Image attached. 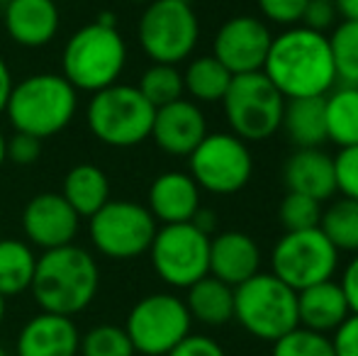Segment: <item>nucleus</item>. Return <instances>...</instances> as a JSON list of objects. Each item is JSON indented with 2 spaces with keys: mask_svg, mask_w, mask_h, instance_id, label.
<instances>
[{
  "mask_svg": "<svg viewBox=\"0 0 358 356\" xmlns=\"http://www.w3.org/2000/svg\"><path fill=\"white\" fill-rule=\"evenodd\" d=\"M231 78L234 76L210 54L188 64V69L183 71V88L198 103H222Z\"/></svg>",
  "mask_w": 358,
  "mask_h": 356,
  "instance_id": "28",
  "label": "nucleus"
},
{
  "mask_svg": "<svg viewBox=\"0 0 358 356\" xmlns=\"http://www.w3.org/2000/svg\"><path fill=\"white\" fill-rule=\"evenodd\" d=\"M336 78L346 86H358V22L341 20L329 34Z\"/></svg>",
  "mask_w": 358,
  "mask_h": 356,
  "instance_id": "31",
  "label": "nucleus"
},
{
  "mask_svg": "<svg viewBox=\"0 0 358 356\" xmlns=\"http://www.w3.org/2000/svg\"><path fill=\"white\" fill-rule=\"evenodd\" d=\"M3 3H5V0H3Z\"/></svg>",
  "mask_w": 358,
  "mask_h": 356,
  "instance_id": "49",
  "label": "nucleus"
},
{
  "mask_svg": "<svg viewBox=\"0 0 358 356\" xmlns=\"http://www.w3.org/2000/svg\"><path fill=\"white\" fill-rule=\"evenodd\" d=\"M234 320L251 337L275 342L297 327V290L259 271L234 288Z\"/></svg>",
  "mask_w": 358,
  "mask_h": 356,
  "instance_id": "6",
  "label": "nucleus"
},
{
  "mask_svg": "<svg viewBox=\"0 0 358 356\" xmlns=\"http://www.w3.org/2000/svg\"><path fill=\"white\" fill-rule=\"evenodd\" d=\"M78 227V213L62 193H37L22 210L24 237L44 252L73 244Z\"/></svg>",
  "mask_w": 358,
  "mask_h": 356,
  "instance_id": "15",
  "label": "nucleus"
},
{
  "mask_svg": "<svg viewBox=\"0 0 358 356\" xmlns=\"http://www.w3.org/2000/svg\"><path fill=\"white\" fill-rule=\"evenodd\" d=\"M334 356H358V315L351 313L331 337Z\"/></svg>",
  "mask_w": 358,
  "mask_h": 356,
  "instance_id": "40",
  "label": "nucleus"
},
{
  "mask_svg": "<svg viewBox=\"0 0 358 356\" xmlns=\"http://www.w3.org/2000/svg\"><path fill=\"white\" fill-rule=\"evenodd\" d=\"M3 320H5V298L0 295V325H3Z\"/></svg>",
  "mask_w": 358,
  "mask_h": 356,
  "instance_id": "46",
  "label": "nucleus"
},
{
  "mask_svg": "<svg viewBox=\"0 0 358 356\" xmlns=\"http://www.w3.org/2000/svg\"><path fill=\"white\" fill-rule=\"evenodd\" d=\"M264 22L278 24V27H295L302 24L305 10L310 0H256Z\"/></svg>",
  "mask_w": 358,
  "mask_h": 356,
  "instance_id": "35",
  "label": "nucleus"
},
{
  "mask_svg": "<svg viewBox=\"0 0 358 356\" xmlns=\"http://www.w3.org/2000/svg\"><path fill=\"white\" fill-rule=\"evenodd\" d=\"M261 271V249L246 232H222L210 237V276L236 288Z\"/></svg>",
  "mask_w": 358,
  "mask_h": 356,
  "instance_id": "19",
  "label": "nucleus"
},
{
  "mask_svg": "<svg viewBox=\"0 0 358 356\" xmlns=\"http://www.w3.org/2000/svg\"><path fill=\"white\" fill-rule=\"evenodd\" d=\"M137 88L154 108H164V105L183 98L185 93L183 73L173 64H151L142 73Z\"/></svg>",
  "mask_w": 358,
  "mask_h": 356,
  "instance_id": "30",
  "label": "nucleus"
},
{
  "mask_svg": "<svg viewBox=\"0 0 358 356\" xmlns=\"http://www.w3.org/2000/svg\"><path fill=\"white\" fill-rule=\"evenodd\" d=\"M78 110V90L62 73H34L15 83L5 115L15 132H27L39 139L59 134L71 124Z\"/></svg>",
  "mask_w": 358,
  "mask_h": 356,
  "instance_id": "3",
  "label": "nucleus"
},
{
  "mask_svg": "<svg viewBox=\"0 0 358 356\" xmlns=\"http://www.w3.org/2000/svg\"><path fill=\"white\" fill-rule=\"evenodd\" d=\"M273 34L256 15H234L220 24L213 42V57L231 76L264 71Z\"/></svg>",
  "mask_w": 358,
  "mask_h": 356,
  "instance_id": "14",
  "label": "nucleus"
},
{
  "mask_svg": "<svg viewBox=\"0 0 358 356\" xmlns=\"http://www.w3.org/2000/svg\"><path fill=\"white\" fill-rule=\"evenodd\" d=\"M127 66V44L117 24L90 22L76 29L62 54V76L76 90L98 93L120 81Z\"/></svg>",
  "mask_w": 358,
  "mask_h": 356,
  "instance_id": "4",
  "label": "nucleus"
},
{
  "mask_svg": "<svg viewBox=\"0 0 358 356\" xmlns=\"http://www.w3.org/2000/svg\"><path fill=\"white\" fill-rule=\"evenodd\" d=\"M351 315L341 285L334 278L297 290V325L320 334H334Z\"/></svg>",
  "mask_w": 358,
  "mask_h": 356,
  "instance_id": "21",
  "label": "nucleus"
},
{
  "mask_svg": "<svg viewBox=\"0 0 358 356\" xmlns=\"http://www.w3.org/2000/svg\"><path fill=\"white\" fill-rule=\"evenodd\" d=\"M80 334L71 318L39 313L17 334V356H78Z\"/></svg>",
  "mask_w": 358,
  "mask_h": 356,
  "instance_id": "18",
  "label": "nucleus"
},
{
  "mask_svg": "<svg viewBox=\"0 0 358 356\" xmlns=\"http://www.w3.org/2000/svg\"><path fill=\"white\" fill-rule=\"evenodd\" d=\"M178 3H190V0H178Z\"/></svg>",
  "mask_w": 358,
  "mask_h": 356,
  "instance_id": "48",
  "label": "nucleus"
},
{
  "mask_svg": "<svg viewBox=\"0 0 358 356\" xmlns=\"http://www.w3.org/2000/svg\"><path fill=\"white\" fill-rule=\"evenodd\" d=\"M322 203L310 195H302V193H290L283 200H280V208H278V220L280 225L285 227V232H297V229H312V227H320V220H322Z\"/></svg>",
  "mask_w": 358,
  "mask_h": 356,
  "instance_id": "34",
  "label": "nucleus"
},
{
  "mask_svg": "<svg viewBox=\"0 0 358 356\" xmlns=\"http://www.w3.org/2000/svg\"><path fill=\"white\" fill-rule=\"evenodd\" d=\"M208 137V120L195 100L178 98L156 108L151 139L171 157H190L193 149Z\"/></svg>",
  "mask_w": 358,
  "mask_h": 356,
  "instance_id": "16",
  "label": "nucleus"
},
{
  "mask_svg": "<svg viewBox=\"0 0 358 356\" xmlns=\"http://www.w3.org/2000/svg\"><path fill=\"white\" fill-rule=\"evenodd\" d=\"M190 318L185 300L171 293H151L129 310L127 329L132 347L142 356H166L190 334Z\"/></svg>",
  "mask_w": 358,
  "mask_h": 356,
  "instance_id": "10",
  "label": "nucleus"
},
{
  "mask_svg": "<svg viewBox=\"0 0 358 356\" xmlns=\"http://www.w3.org/2000/svg\"><path fill=\"white\" fill-rule=\"evenodd\" d=\"M339 269V249L320 227L285 232L271 254V273L292 290L310 288L334 278Z\"/></svg>",
  "mask_w": 358,
  "mask_h": 356,
  "instance_id": "12",
  "label": "nucleus"
},
{
  "mask_svg": "<svg viewBox=\"0 0 358 356\" xmlns=\"http://www.w3.org/2000/svg\"><path fill=\"white\" fill-rule=\"evenodd\" d=\"M166 356H227L224 349L215 339L205 334H188L180 344H176Z\"/></svg>",
  "mask_w": 358,
  "mask_h": 356,
  "instance_id": "39",
  "label": "nucleus"
},
{
  "mask_svg": "<svg viewBox=\"0 0 358 356\" xmlns=\"http://www.w3.org/2000/svg\"><path fill=\"white\" fill-rule=\"evenodd\" d=\"M264 73L285 100L324 98L339 83L329 34L315 32L305 24L283 29L271 42Z\"/></svg>",
  "mask_w": 358,
  "mask_h": 356,
  "instance_id": "1",
  "label": "nucleus"
},
{
  "mask_svg": "<svg viewBox=\"0 0 358 356\" xmlns=\"http://www.w3.org/2000/svg\"><path fill=\"white\" fill-rule=\"evenodd\" d=\"M159 222L149 208L132 200H108L88 218V234L95 252L113 262H132L149 252Z\"/></svg>",
  "mask_w": 358,
  "mask_h": 356,
  "instance_id": "9",
  "label": "nucleus"
},
{
  "mask_svg": "<svg viewBox=\"0 0 358 356\" xmlns=\"http://www.w3.org/2000/svg\"><path fill=\"white\" fill-rule=\"evenodd\" d=\"M83 356H134L132 339H129L127 329L117 327V325H95L80 339V349Z\"/></svg>",
  "mask_w": 358,
  "mask_h": 356,
  "instance_id": "32",
  "label": "nucleus"
},
{
  "mask_svg": "<svg viewBox=\"0 0 358 356\" xmlns=\"http://www.w3.org/2000/svg\"><path fill=\"white\" fill-rule=\"evenodd\" d=\"M127 3H151V0H127Z\"/></svg>",
  "mask_w": 358,
  "mask_h": 356,
  "instance_id": "47",
  "label": "nucleus"
},
{
  "mask_svg": "<svg viewBox=\"0 0 358 356\" xmlns=\"http://www.w3.org/2000/svg\"><path fill=\"white\" fill-rule=\"evenodd\" d=\"M327 142L336 147L358 144V86L339 83L324 95Z\"/></svg>",
  "mask_w": 358,
  "mask_h": 356,
  "instance_id": "26",
  "label": "nucleus"
},
{
  "mask_svg": "<svg viewBox=\"0 0 358 356\" xmlns=\"http://www.w3.org/2000/svg\"><path fill=\"white\" fill-rule=\"evenodd\" d=\"M156 108L139 93L137 86L113 83L93 93L85 110L88 129L108 147L129 149L146 142L154 127Z\"/></svg>",
  "mask_w": 358,
  "mask_h": 356,
  "instance_id": "5",
  "label": "nucleus"
},
{
  "mask_svg": "<svg viewBox=\"0 0 358 356\" xmlns=\"http://www.w3.org/2000/svg\"><path fill=\"white\" fill-rule=\"evenodd\" d=\"M339 285H341V290H344L346 300H349L351 313L358 315V254H354V257H351V262L346 264Z\"/></svg>",
  "mask_w": 358,
  "mask_h": 356,
  "instance_id": "41",
  "label": "nucleus"
},
{
  "mask_svg": "<svg viewBox=\"0 0 358 356\" xmlns=\"http://www.w3.org/2000/svg\"><path fill=\"white\" fill-rule=\"evenodd\" d=\"M283 180L290 193L310 195V198L324 203L336 193L334 157H329L322 147L297 149L287 159L283 169Z\"/></svg>",
  "mask_w": 358,
  "mask_h": 356,
  "instance_id": "22",
  "label": "nucleus"
},
{
  "mask_svg": "<svg viewBox=\"0 0 358 356\" xmlns=\"http://www.w3.org/2000/svg\"><path fill=\"white\" fill-rule=\"evenodd\" d=\"M13 73H10L8 64L5 59L0 57V115L5 113V105H8V98H10V90H13Z\"/></svg>",
  "mask_w": 358,
  "mask_h": 356,
  "instance_id": "42",
  "label": "nucleus"
},
{
  "mask_svg": "<svg viewBox=\"0 0 358 356\" xmlns=\"http://www.w3.org/2000/svg\"><path fill=\"white\" fill-rule=\"evenodd\" d=\"M336 8H334V0H310L305 10V17H302V24L315 32H329V29L336 27Z\"/></svg>",
  "mask_w": 358,
  "mask_h": 356,
  "instance_id": "38",
  "label": "nucleus"
},
{
  "mask_svg": "<svg viewBox=\"0 0 358 356\" xmlns=\"http://www.w3.org/2000/svg\"><path fill=\"white\" fill-rule=\"evenodd\" d=\"M190 222H193L195 227L200 229V232H205V234H210V237H213V232H215V225H217V220H215V213H213V210H205V208H200L198 213H195V218L190 220Z\"/></svg>",
  "mask_w": 358,
  "mask_h": 356,
  "instance_id": "43",
  "label": "nucleus"
},
{
  "mask_svg": "<svg viewBox=\"0 0 358 356\" xmlns=\"http://www.w3.org/2000/svg\"><path fill=\"white\" fill-rule=\"evenodd\" d=\"M151 266L164 283L190 288L210 273V234L193 222L164 225L149 247Z\"/></svg>",
  "mask_w": 358,
  "mask_h": 356,
  "instance_id": "11",
  "label": "nucleus"
},
{
  "mask_svg": "<svg viewBox=\"0 0 358 356\" xmlns=\"http://www.w3.org/2000/svg\"><path fill=\"white\" fill-rule=\"evenodd\" d=\"M273 356H334L329 334H320L297 325L273 342Z\"/></svg>",
  "mask_w": 358,
  "mask_h": 356,
  "instance_id": "33",
  "label": "nucleus"
},
{
  "mask_svg": "<svg viewBox=\"0 0 358 356\" xmlns=\"http://www.w3.org/2000/svg\"><path fill=\"white\" fill-rule=\"evenodd\" d=\"M188 164L195 183L217 195L239 193L254 173L249 144L231 132H208L188 157Z\"/></svg>",
  "mask_w": 358,
  "mask_h": 356,
  "instance_id": "13",
  "label": "nucleus"
},
{
  "mask_svg": "<svg viewBox=\"0 0 358 356\" xmlns=\"http://www.w3.org/2000/svg\"><path fill=\"white\" fill-rule=\"evenodd\" d=\"M334 178L336 193L358 200V144L339 149V154L334 157Z\"/></svg>",
  "mask_w": 358,
  "mask_h": 356,
  "instance_id": "36",
  "label": "nucleus"
},
{
  "mask_svg": "<svg viewBox=\"0 0 358 356\" xmlns=\"http://www.w3.org/2000/svg\"><path fill=\"white\" fill-rule=\"evenodd\" d=\"M320 229L336 249L358 254V200L339 198L322 210Z\"/></svg>",
  "mask_w": 358,
  "mask_h": 356,
  "instance_id": "29",
  "label": "nucleus"
},
{
  "mask_svg": "<svg viewBox=\"0 0 358 356\" xmlns=\"http://www.w3.org/2000/svg\"><path fill=\"white\" fill-rule=\"evenodd\" d=\"M5 32L24 49L47 47L59 32L62 13L57 0H5Z\"/></svg>",
  "mask_w": 358,
  "mask_h": 356,
  "instance_id": "17",
  "label": "nucleus"
},
{
  "mask_svg": "<svg viewBox=\"0 0 358 356\" xmlns=\"http://www.w3.org/2000/svg\"><path fill=\"white\" fill-rule=\"evenodd\" d=\"M137 39L154 64L178 66L198 47L200 20L190 3L151 0L139 17Z\"/></svg>",
  "mask_w": 358,
  "mask_h": 356,
  "instance_id": "8",
  "label": "nucleus"
},
{
  "mask_svg": "<svg viewBox=\"0 0 358 356\" xmlns=\"http://www.w3.org/2000/svg\"><path fill=\"white\" fill-rule=\"evenodd\" d=\"M200 210V185L190 173L166 171L149 185V213L156 222H190Z\"/></svg>",
  "mask_w": 358,
  "mask_h": 356,
  "instance_id": "20",
  "label": "nucleus"
},
{
  "mask_svg": "<svg viewBox=\"0 0 358 356\" xmlns=\"http://www.w3.org/2000/svg\"><path fill=\"white\" fill-rule=\"evenodd\" d=\"M222 105L231 134L244 142L268 139L283 127L285 98L264 71L239 73L231 78Z\"/></svg>",
  "mask_w": 358,
  "mask_h": 356,
  "instance_id": "7",
  "label": "nucleus"
},
{
  "mask_svg": "<svg viewBox=\"0 0 358 356\" xmlns=\"http://www.w3.org/2000/svg\"><path fill=\"white\" fill-rule=\"evenodd\" d=\"M42 157V139L27 132H15L8 139V162L17 166H32Z\"/></svg>",
  "mask_w": 358,
  "mask_h": 356,
  "instance_id": "37",
  "label": "nucleus"
},
{
  "mask_svg": "<svg viewBox=\"0 0 358 356\" xmlns=\"http://www.w3.org/2000/svg\"><path fill=\"white\" fill-rule=\"evenodd\" d=\"M336 15L349 22H358V0H334Z\"/></svg>",
  "mask_w": 358,
  "mask_h": 356,
  "instance_id": "44",
  "label": "nucleus"
},
{
  "mask_svg": "<svg viewBox=\"0 0 358 356\" xmlns=\"http://www.w3.org/2000/svg\"><path fill=\"white\" fill-rule=\"evenodd\" d=\"M37 269V257L32 247L22 239L0 237V295L13 298L29 290Z\"/></svg>",
  "mask_w": 358,
  "mask_h": 356,
  "instance_id": "27",
  "label": "nucleus"
},
{
  "mask_svg": "<svg viewBox=\"0 0 358 356\" xmlns=\"http://www.w3.org/2000/svg\"><path fill=\"white\" fill-rule=\"evenodd\" d=\"M185 290H188L185 308L193 320L210 325V327H220L234 320V288L227 285L224 280L208 273Z\"/></svg>",
  "mask_w": 358,
  "mask_h": 356,
  "instance_id": "23",
  "label": "nucleus"
},
{
  "mask_svg": "<svg viewBox=\"0 0 358 356\" xmlns=\"http://www.w3.org/2000/svg\"><path fill=\"white\" fill-rule=\"evenodd\" d=\"M8 162V137L0 132V166Z\"/></svg>",
  "mask_w": 358,
  "mask_h": 356,
  "instance_id": "45",
  "label": "nucleus"
},
{
  "mask_svg": "<svg viewBox=\"0 0 358 356\" xmlns=\"http://www.w3.org/2000/svg\"><path fill=\"white\" fill-rule=\"evenodd\" d=\"M98 288L100 269L95 257L88 249L66 244L37 257L29 293L42 313L73 318L93 303Z\"/></svg>",
  "mask_w": 358,
  "mask_h": 356,
  "instance_id": "2",
  "label": "nucleus"
},
{
  "mask_svg": "<svg viewBox=\"0 0 358 356\" xmlns=\"http://www.w3.org/2000/svg\"><path fill=\"white\" fill-rule=\"evenodd\" d=\"M283 127L297 149L322 147L327 142L324 98H292L285 103Z\"/></svg>",
  "mask_w": 358,
  "mask_h": 356,
  "instance_id": "25",
  "label": "nucleus"
},
{
  "mask_svg": "<svg viewBox=\"0 0 358 356\" xmlns=\"http://www.w3.org/2000/svg\"><path fill=\"white\" fill-rule=\"evenodd\" d=\"M62 195L78 218H90L110 200L108 173L95 164H76L64 178Z\"/></svg>",
  "mask_w": 358,
  "mask_h": 356,
  "instance_id": "24",
  "label": "nucleus"
}]
</instances>
